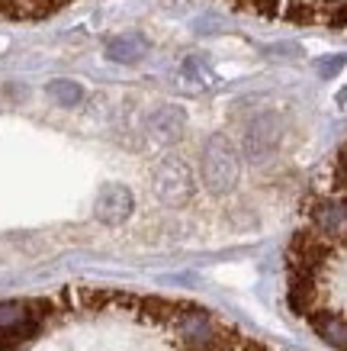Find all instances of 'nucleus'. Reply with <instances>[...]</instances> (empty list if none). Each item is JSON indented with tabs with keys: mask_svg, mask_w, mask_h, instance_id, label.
<instances>
[{
	"mask_svg": "<svg viewBox=\"0 0 347 351\" xmlns=\"http://www.w3.org/2000/svg\"><path fill=\"white\" fill-rule=\"evenodd\" d=\"M148 132L155 142H177L183 132H187V110L183 107H174V104H164L158 107L151 117H148Z\"/></svg>",
	"mask_w": 347,
	"mask_h": 351,
	"instance_id": "nucleus-6",
	"label": "nucleus"
},
{
	"mask_svg": "<svg viewBox=\"0 0 347 351\" xmlns=\"http://www.w3.org/2000/svg\"><path fill=\"white\" fill-rule=\"evenodd\" d=\"M151 187H155V197L164 206H183L196 193V178H193V168L180 155H164L151 168Z\"/></svg>",
	"mask_w": 347,
	"mask_h": 351,
	"instance_id": "nucleus-2",
	"label": "nucleus"
},
{
	"mask_svg": "<svg viewBox=\"0 0 347 351\" xmlns=\"http://www.w3.org/2000/svg\"><path fill=\"white\" fill-rule=\"evenodd\" d=\"M312 326H316V332L328 341V345L344 348L347 329H344V319H341V316H328V313H325V316H316V319H312Z\"/></svg>",
	"mask_w": 347,
	"mask_h": 351,
	"instance_id": "nucleus-10",
	"label": "nucleus"
},
{
	"mask_svg": "<svg viewBox=\"0 0 347 351\" xmlns=\"http://www.w3.org/2000/svg\"><path fill=\"white\" fill-rule=\"evenodd\" d=\"M151 43H148L142 32H126V36H116L106 43V58L116 64H138L148 55Z\"/></svg>",
	"mask_w": 347,
	"mask_h": 351,
	"instance_id": "nucleus-7",
	"label": "nucleus"
},
{
	"mask_svg": "<svg viewBox=\"0 0 347 351\" xmlns=\"http://www.w3.org/2000/svg\"><path fill=\"white\" fill-rule=\"evenodd\" d=\"M45 94L52 97L58 107H77L81 100H84V87L77 84V81H68V77H58L52 84L45 87Z\"/></svg>",
	"mask_w": 347,
	"mask_h": 351,
	"instance_id": "nucleus-9",
	"label": "nucleus"
},
{
	"mask_svg": "<svg viewBox=\"0 0 347 351\" xmlns=\"http://www.w3.org/2000/svg\"><path fill=\"white\" fill-rule=\"evenodd\" d=\"M136 213V193L129 191L126 184H103L94 200V219L103 226H123Z\"/></svg>",
	"mask_w": 347,
	"mask_h": 351,
	"instance_id": "nucleus-4",
	"label": "nucleus"
},
{
	"mask_svg": "<svg viewBox=\"0 0 347 351\" xmlns=\"http://www.w3.org/2000/svg\"><path fill=\"white\" fill-rule=\"evenodd\" d=\"M32 332H36V316H32L29 303H20V300L0 303V339L20 341Z\"/></svg>",
	"mask_w": 347,
	"mask_h": 351,
	"instance_id": "nucleus-5",
	"label": "nucleus"
},
{
	"mask_svg": "<svg viewBox=\"0 0 347 351\" xmlns=\"http://www.w3.org/2000/svg\"><path fill=\"white\" fill-rule=\"evenodd\" d=\"M203 187L216 197H225L238 187V178H242V155H238V145L231 142L225 132H216V136L206 138L203 145Z\"/></svg>",
	"mask_w": 347,
	"mask_h": 351,
	"instance_id": "nucleus-1",
	"label": "nucleus"
},
{
	"mask_svg": "<svg viewBox=\"0 0 347 351\" xmlns=\"http://www.w3.org/2000/svg\"><path fill=\"white\" fill-rule=\"evenodd\" d=\"M280 142H283V119H280V113H257L244 126L238 155H244L248 161H267L280 149Z\"/></svg>",
	"mask_w": 347,
	"mask_h": 351,
	"instance_id": "nucleus-3",
	"label": "nucleus"
},
{
	"mask_svg": "<svg viewBox=\"0 0 347 351\" xmlns=\"http://www.w3.org/2000/svg\"><path fill=\"white\" fill-rule=\"evenodd\" d=\"M316 226L322 229V235L328 239H344V203L341 200H325L322 206L316 210Z\"/></svg>",
	"mask_w": 347,
	"mask_h": 351,
	"instance_id": "nucleus-8",
	"label": "nucleus"
}]
</instances>
